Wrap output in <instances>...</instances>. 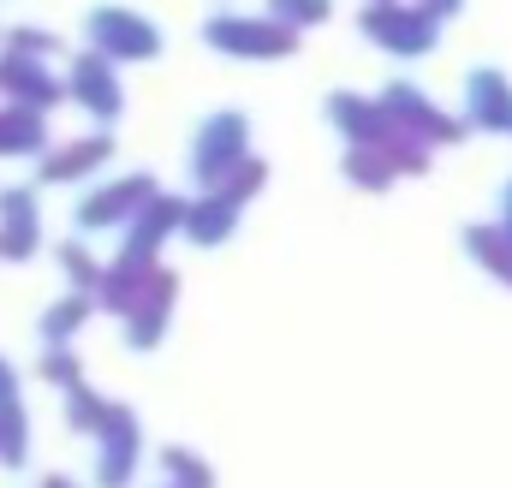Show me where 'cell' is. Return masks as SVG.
Segmentation results:
<instances>
[{
	"mask_svg": "<svg viewBox=\"0 0 512 488\" xmlns=\"http://www.w3.org/2000/svg\"><path fill=\"white\" fill-rule=\"evenodd\" d=\"M423 6H429L435 18H453V12H459V0H423Z\"/></svg>",
	"mask_w": 512,
	"mask_h": 488,
	"instance_id": "277c9868",
	"label": "cell"
},
{
	"mask_svg": "<svg viewBox=\"0 0 512 488\" xmlns=\"http://www.w3.org/2000/svg\"><path fill=\"white\" fill-rule=\"evenodd\" d=\"M364 30L382 36L387 48H399V54H423L435 42V12L429 6H393V0H382V6L364 12Z\"/></svg>",
	"mask_w": 512,
	"mask_h": 488,
	"instance_id": "6da1fadb",
	"label": "cell"
},
{
	"mask_svg": "<svg viewBox=\"0 0 512 488\" xmlns=\"http://www.w3.org/2000/svg\"><path fill=\"white\" fill-rule=\"evenodd\" d=\"M471 108L483 125H512V84L501 72H477L471 78Z\"/></svg>",
	"mask_w": 512,
	"mask_h": 488,
	"instance_id": "7a4b0ae2",
	"label": "cell"
},
{
	"mask_svg": "<svg viewBox=\"0 0 512 488\" xmlns=\"http://www.w3.org/2000/svg\"><path fill=\"white\" fill-rule=\"evenodd\" d=\"M274 12L298 18V24H316V18H328V0H274Z\"/></svg>",
	"mask_w": 512,
	"mask_h": 488,
	"instance_id": "3957f363",
	"label": "cell"
}]
</instances>
